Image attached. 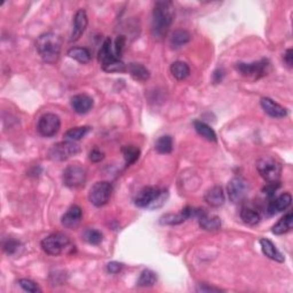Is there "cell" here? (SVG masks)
<instances>
[{
  "label": "cell",
  "mask_w": 293,
  "mask_h": 293,
  "mask_svg": "<svg viewBox=\"0 0 293 293\" xmlns=\"http://www.w3.org/2000/svg\"><path fill=\"white\" fill-rule=\"evenodd\" d=\"M174 18V7L171 1H157L152 11V36L163 39L171 28Z\"/></svg>",
  "instance_id": "6da1fadb"
},
{
  "label": "cell",
  "mask_w": 293,
  "mask_h": 293,
  "mask_svg": "<svg viewBox=\"0 0 293 293\" xmlns=\"http://www.w3.org/2000/svg\"><path fill=\"white\" fill-rule=\"evenodd\" d=\"M61 38L59 34L47 32L38 37L36 41L37 51L41 59L47 63H55L60 57L61 53Z\"/></svg>",
  "instance_id": "7a4b0ae2"
},
{
  "label": "cell",
  "mask_w": 293,
  "mask_h": 293,
  "mask_svg": "<svg viewBox=\"0 0 293 293\" xmlns=\"http://www.w3.org/2000/svg\"><path fill=\"white\" fill-rule=\"evenodd\" d=\"M168 198V191L166 189L156 187H146L137 195L134 203L141 209L155 210L159 209L166 203Z\"/></svg>",
  "instance_id": "3957f363"
},
{
  "label": "cell",
  "mask_w": 293,
  "mask_h": 293,
  "mask_svg": "<svg viewBox=\"0 0 293 293\" xmlns=\"http://www.w3.org/2000/svg\"><path fill=\"white\" fill-rule=\"evenodd\" d=\"M99 61L101 62L103 70L107 72H123L126 70L124 62L116 56L115 52L113 51L110 38H107L103 42L102 47L99 52Z\"/></svg>",
  "instance_id": "277c9868"
},
{
  "label": "cell",
  "mask_w": 293,
  "mask_h": 293,
  "mask_svg": "<svg viewBox=\"0 0 293 293\" xmlns=\"http://www.w3.org/2000/svg\"><path fill=\"white\" fill-rule=\"evenodd\" d=\"M41 248L49 256H61L71 249V242L67 235L54 233L41 241Z\"/></svg>",
  "instance_id": "5b68a950"
},
{
  "label": "cell",
  "mask_w": 293,
  "mask_h": 293,
  "mask_svg": "<svg viewBox=\"0 0 293 293\" xmlns=\"http://www.w3.org/2000/svg\"><path fill=\"white\" fill-rule=\"evenodd\" d=\"M257 169L262 179L267 182L279 181L282 174V165L272 157H261L257 161Z\"/></svg>",
  "instance_id": "8992f818"
},
{
  "label": "cell",
  "mask_w": 293,
  "mask_h": 293,
  "mask_svg": "<svg viewBox=\"0 0 293 293\" xmlns=\"http://www.w3.org/2000/svg\"><path fill=\"white\" fill-rule=\"evenodd\" d=\"M80 151V146L73 141H62L54 145L48 151V157L52 160L63 161L75 157Z\"/></svg>",
  "instance_id": "52a82bcc"
},
{
  "label": "cell",
  "mask_w": 293,
  "mask_h": 293,
  "mask_svg": "<svg viewBox=\"0 0 293 293\" xmlns=\"http://www.w3.org/2000/svg\"><path fill=\"white\" fill-rule=\"evenodd\" d=\"M113 194V186L108 181H100L91 188L88 198L90 202L96 207H102L108 204Z\"/></svg>",
  "instance_id": "ba28073f"
},
{
  "label": "cell",
  "mask_w": 293,
  "mask_h": 293,
  "mask_svg": "<svg viewBox=\"0 0 293 293\" xmlns=\"http://www.w3.org/2000/svg\"><path fill=\"white\" fill-rule=\"evenodd\" d=\"M87 179L86 169L78 165H70L63 171L62 180L64 186L69 188H80L83 187Z\"/></svg>",
  "instance_id": "9c48e42d"
},
{
  "label": "cell",
  "mask_w": 293,
  "mask_h": 293,
  "mask_svg": "<svg viewBox=\"0 0 293 293\" xmlns=\"http://www.w3.org/2000/svg\"><path fill=\"white\" fill-rule=\"evenodd\" d=\"M227 192H228L229 199L234 204H240L248 197L249 194V182L244 178L236 176L233 178L227 186Z\"/></svg>",
  "instance_id": "30bf717a"
},
{
  "label": "cell",
  "mask_w": 293,
  "mask_h": 293,
  "mask_svg": "<svg viewBox=\"0 0 293 293\" xmlns=\"http://www.w3.org/2000/svg\"><path fill=\"white\" fill-rule=\"evenodd\" d=\"M61 121L55 114H45L38 121L37 130L40 136L45 138H52L60 131Z\"/></svg>",
  "instance_id": "8fae6325"
},
{
  "label": "cell",
  "mask_w": 293,
  "mask_h": 293,
  "mask_svg": "<svg viewBox=\"0 0 293 293\" xmlns=\"http://www.w3.org/2000/svg\"><path fill=\"white\" fill-rule=\"evenodd\" d=\"M269 67H271V65H269V61L264 59L253 63H238L237 70L240 71L243 76L249 77V78L259 79L261 77L267 75Z\"/></svg>",
  "instance_id": "7c38bea8"
},
{
  "label": "cell",
  "mask_w": 293,
  "mask_h": 293,
  "mask_svg": "<svg viewBox=\"0 0 293 293\" xmlns=\"http://www.w3.org/2000/svg\"><path fill=\"white\" fill-rule=\"evenodd\" d=\"M94 106V100L87 94H77L71 99V107L75 113L85 115L90 113Z\"/></svg>",
  "instance_id": "4fadbf2b"
},
{
  "label": "cell",
  "mask_w": 293,
  "mask_h": 293,
  "mask_svg": "<svg viewBox=\"0 0 293 293\" xmlns=\"http://www.w3.org/2000/svg\"><path fill=\"white\" fill-rule=\"evenodd\" d=\"M88 24V18L87 14L84 9H79L75 15V18H73V29L71 33L70 41H77L80 37L83 36L85 30L87 28Z\"/></svg>",
  "instance_id": "5bb4252c"
},
{
  "label": "cell",
  "mask_w": 293,
  "mask_h": 293,
  "mask_svg": "<svg viewBox=\"0 0 293 293\" xmlns=\"http://www.w3.org/2000/svg\"><path fill=\"white\" fill-rule=\"evenodd\" d=\"M82 219H83V210L80 209L79 206L73 205L71 207H69L68 211L63 214L61 222H62V225L65 227V228L72 229L79 226Z\"/></svg>",
  "instance_id": "9a60e30c"
},
{
  "label": "cell",
  "mask_w": 293,
  "mask_h": 293,
  "mask_svg": "<svg viewBox=\"0 0 293 293\" xmlns=\"http://www.w3.org/2000/svg\"><path fill=\"white\" fill-rule=\"evenodd\" d=\"M260 103L265 113L273 118H284L288 116V110L271 98H262Z\"/></svg>",
  "instance_id": "2e32d148"
},
{
  "label": "cell",
  "mask_w": 293,
  "mask_h": 293,
  "mask_svg": "<svg viewBox=\"0 0 293 293\" xmlns=\"http://www.w3.org/2000/svg\"><path fill=\"white\" fill-rule=\"evenodd\" d=\"M292 203V196L288 192L285 194H282L279 197H276L275 199H273L271 203L268 204V213L271 215L277 214L280 212H283L284 210H287L289 206L291 205Z\"/></svg>",
  "instance_id": "e0dca14e"
},
{
  "label": "cell",
  "mask_w": 293,
  "mask_h": 293,
  "mask_svg": "<svg viewBox=\"0 0 293 293\" xmlns=\"http://www.w3.org/2000/svg\"><path fill=\"white\" fill-rule=\"evenodd\" d=\"M205 200L206 203L211 205L212 207H220L225 204V192L223 189L220 186H214L210 188L209 190L205 192Z\"/></svg>",
  "instance_id": "ac0fdd59"
},
{
  "label": "cell",
  "mask_w": 293,
  "mask_h": 293,
  "mask_svg": "<svg viewBox=\"0 0 293 293\" xmlns=\"http://www.w3.org/2000/svg\"><path fill=\"white\" fill-rule=\"evenodd\" d=\"M199 227L206 231H217L221 228V220L213 214L206 213L205 211L198 218Z\"/></svg>",
  "instance_id": "d6986e66"
},
{
  "label": "cell",
  "mask_w": 293,
  "mask_h": 293,
  "mask_svg": "<svg viewBox=\"0 0 293 293\" xmlns=\"http://www.w3.org/2000/svg\"><path fill=\"white\" fill-rule=\"evenodd\" d=\"M260 246L264 254L271 260L277 261V262H284V256L281 253L274 243L272 241L267 240V238H261L260 240Z\"/></svg>",
  "instance_id": "ffe728a7"
},
{
  "label": "cell",
  "mask_w": 293,
  "mask_h": 293,
  "mask_svg": "<svg viewBox=\"0 0 293 293\" xmlns=\"http://www.w3.org/2000/svg\"><path fill=\"white\" fill-rule=\"evenodd\" d=\"M190 41V33L186 30H175L169 37V45L172 48L179 49Z\"/></svg>",
  "instance_id": "44dd1931"
},
{
  "label": "cell",
  "mask_w": 293,
  "mask_h": 293,
  "mask_svg": "<svg viewBox=\"0 0 293 293\" xmlns=\"http://www.w3.org/2000/svg\"><path fill=\"white\" fill-rule=\"evenodd\" d=\"M127 70H129L130 75L133 77L136 80L139 82H146L150 78V72L148 69H146L145 65L140 63H131L127 67Z\"/></svg>",
  "instance_id": "7402d4cb"
},
{
  "label": "cell",
  "mask_w": 293,
  "mask_h": 293,
  "mask_svg": "<svg viewBox=\"0 0 293 293\" xmlns=\"http://www.w3.org/2000/svg\"><path fill=\"white\" fill-rule=\"evenodd\" d=\"M293 226V214L288 213L284 217L279 220V222H276L273 227V233L275 235H284L289 233L292 229Z\"/></svg>",
  "instance_id": "603a6c76"
},
{
  "label": "cell",
  "mask_w": 293,
  "mask_h": 293,
  "mask_svg": "<svg viewBox=\"0 0 293 293\" xmlns=\"http://www.w3.org/2000/svg\"><path fill=\"white\" fill-rule=\"evenodd\" d=\"M194 127L196 132H197L200 137L205 139V140L210 142H217V134H215L213 129L207 125L206 123L196 121L194 122Z\"/></svg>",
  "instance_id": "cb8c5ba5"
},
{
  "label": "cell",
  "mask_w": 293,
  "mask_h": 293,
  "mask_svg": "<svg viewBox=\"0 0 293 293\" xmlns=\"http://www.w3.org/2000/svg\"><path fill=\"white\" fill-rule=\"evenodd\" d=\"M171 73L175 79L184 80L190 75V68L186 62L182 61H176L171 65Z\"/></svg>",
  "instance_id": "d4e9b609"
},
{
  "label": "cell",
  "mask_w": 293,
  "mask_h": 293,
  "mask_svg": "<svg viewBox=\"0 0 293 293\" xmlns=\"http://www.w3.org/2000/svg\"><path fill=\"white\" fill-rule=\"evenodd\" d=\"M68 55L79 63H88L91 61V53L85 47H73L69 49Z\"/></svg>",
  "instance_id": "484cf974"
},
{
  "label": "cell",
  "mask_w": 293,
  "mask_h": 293,
  "mask_svg": "<svg viewBox=\"0 0 293 293\" xmlns=\"http://www.w3.org/2000/svg\"><path fill=\"white\" fill-rule=\"evenodd\" d=\"M241 219L243 220V222L246 223V225L256 226L260 222L261 217L258 211L250 209V207H245V209H243L241 211Z\"/></svg>",
  "instance_id": "4316f807"
},
{
  "label": "cell",
  "mask_w": 293,
  "mask_h": 293,
  "mask_svg": "<svg viewBox=\"0 0 293 293\" xmlns=\"http://www.w3.org/2000/svg\"><path fill=\"white\" fill-rule=\"evenodd\" d=\"M91 131L90 126H78V127H72V129L68 130L65 132L64 137L68 139V141H79L86 136V134Z\"/></svg>",
  "instance_id": "83f0119b"
},
{
  "label": "cell",
  "mask_w": 293,
  "mask_h": 293,
  "mask_svg": "<svg viewBox=\"0 0 293 293\" xmlns=\"http://www.w3.org/2000/svg\"><path fill=\"white\" fill-rule=\"evenodd\" d=\"M157 282V275L155 272L150 271V269H145L140 274V277L138 280V285L142 288H149L155 285Z\"/></svg>",
  "instance_id": "f1b7e54d"
},
{
  "label": "cell",
  "mask_w": 293,
  "mask_h": 293,
  "mask_svg": "<svg viewBox=\"0 0 293 293\" xmlns=\"http://www.w3.org/2000/svg\"><path fill=\"white\" fill-rule=\"evenodd\" d=\"M155 149L157 152L163 153V155H166V153H171L173 150V139L169 136H164L160 137L156 141Z\"/></svg>",
  "instance_id": "f546056e"
},
{
  "label": "cell",
  "mask_w": 293,
  "mask_h": 293,
  "mask_svg": "<svg viewBox=\"0 0 293 293\" xmlns=\"http://www.w3.org/2000/svg\"><path fill=\"white\" fill-rule=\"evenodd\" d=\"M122 152L127 165L134 164L140 157V149L134 146H124L122 148Z\"/></svg>",
  "instance_id": "4dcf8cb0"
},
{
  "label": "cell",
  "mask_w": 293,
  "mask_h": 293,
  "mask_svg": "<svg viewBox=\"0 0 293 293\" xmlns=\"http://www.w3.org/2000/svg\"><path fill=\"white\" fill-rule=\"evenodd\" d=\"M84 238L85 241L92 245H99L103 240V235L101 231L96 229H87L84 233Z\"/></svg>",
  "instance_id": "1f68e13d"
},
{
  "label": "cell",
  "mask_w": 293,
  "mask_h": 293,
  "mask_svg": "<svg viewBox=\"0 0 293 293\" xmlns=\"http://www.w3.org/2000/svg\"><path fill=\"white\" fill-rule=\"evenodd\" d=\"M18 284H20V287L26 292H31V293L41 292L40 288L38 287V284L36 282H33V281H31V280L22 279V280L18 281Z\"/></svg>",
  "instance_id": "d6a6232c"
},
{
  "label": "cell",
  "mask_w": 293,
  "mask_h": 293,
  "mask_svg": "<svg viewBox=\"0 0 293 293\" xmlns=\"http://www.w3.org/2000/svg\"><path fill=\"white\" fill-rule=\"evenodd\" d=\"M20 246H21L20 242L9 238V240L6 241L5 244H3V251H5L7 254H9V256H13V254H15L18 251Z\"/></svg>",
  "instance_id": "836d02e7"
},
{
  "label": "cell",
  "mask_w": 293,
  "mask_h": 293,
  "mask_svg": "<svg viewBox=\"0 0 293 293\" xmlns=\"http://www.w3.org/2000/svg\"><path fill=\"white\" fill-rule=\"evenodd\" d=\"M279 188H280V182L279 181H275V182H268L267 184H266L264 189H262V191H264V194L266 196H268V197H273Z\"/></svg>",
  "instance_id": "e575fe53"
},
{
  "label": "cell",
  "mask_w": 293,
  "mask_h": 293,
  "mask_svg": "<svg viewBox=\"0 0 293 293\" xmlns=\"http://www.w3.org/2000/svg\"><path fill=\"white\" fill-rule=\"evenodd\" d=\"M125 44H126L125 37L124 36H118L117 39H116V41H115V54H116V56L119 57L122 55L123 51H124Z\"/></svg>",
  "instance_id": "d590c367"
},
{
  "label": "cell",
  "mask_w": 293,
  "mask_h": 293,
  "mask_svg": "<svg viewBox=\"0 0 293 293\" xmlns=\"http://www.w3.org/2000/svg\"><path fill=\"white\" fill-rule=\"evenodd\" d=\"M103 158H105V152L101 151V150L98 148H94L90 152V159L93 161V163H99V161L103 160Z\"/></svg>",
  "instance_id": "8d00e7d4"
},
{
  "label": "cell",
  "mask_w": 293,
  "mask_h": 293,
  "mask_svg": "<svg viewBox=\"0 0 293 293\" xmlns=\"http://www.w3.org/2000/svg\"><path fill=\"white\" fill-rule=\"evenodd\" d=\"M123 269V264L117 261H111L107 265V272L110 274H118Z\"/></svg>",
  "instance_id": "74e56055"
},
{
  "label": "cell",
  "mask_w": 293,
  "mask_h": 293,
  "mask_svg": "<svg viewBox=\"0 0 293 293\" xmlns=\"http://www.w3.org/2000/svg\"><path fill=\"white\" fill-rule=\"evenodd\" d=\"M284 61L287 62L289 67H292L293 65V51L292 48L287 49V52L284 54Z\"/></svg>",
  "instance_id": "f35d334b"
},
{
  "label": "cell",
  "mask_w": 293,
  "mask_h": 293,
  "mask_svg": "<svg viewBox=\"0 0 293 293\" xmlns=\"http://www.w3.org/2000/svg\"><path fill=\"white\" fill-rule=\"evenodd\" d=\"M197 291L199 292H220L221 290L218 288H212V287H207L206 284H200L199 288L197 289Z\"/></svg>",
  "instance_id": "ab89813d"
},
{
  "label": "cell",
  "mask_w": 293,
  "mask_h": 293,
  "mask_svg": "<svg viewBox=\"0 0 293 293\" xmlns=\"http://www.w3.org/2000/svg\"><path fill=\"white\" fill-rule=\"evenodd\" d=\"M223 76H225V73H223L222 70H220V69L219 70H215L213 73V82L215 84L221 83L222 79H223Z\"/></svg>",
  "instance_id": "60d3db41"
}]
</instances>
